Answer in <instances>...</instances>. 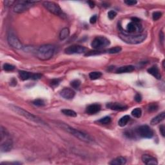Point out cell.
<instances>
[{
    "instance_id": "6da1fadb",
    "label": "cell",
    "mask_w": 165,
    "mask_h": 165,
    "mask_svg": "<svg viewBox=\"0 0 165 165\" xmlns=\"http://www.w3.org/2000/svg\"><path fill=\"white\" fill-rule=\"evenodd\" d=\"M57 126L64 130L65 131L71 134L72 136H74L75 137H76V138L81 140L82 141L87 142V143H90V142H93V140H92L90 136L87 134L84 133V132H82L78 130L72 128V127L70 126L68 124L62 122H57Z\"/></svg>"
},
{
    "instance_id": "7a4b0ae2",
    "label": "cell",
    "mask_w": 165,
    "mask_h": 165,
    "mask_svg": "<svg viewBox=\"0 0 165 165\" xmlns=\"http://www.w3.org/2000/svg\"><path fill=\"white\" fill-rule=\"evenodd\" d=\"M10 108H11L12 110L15 113L19 114V115H20V116H23L24 117H25V118H27V119L31 120V121L36 122V123L46 125L45 122L43 121V120H42L41 118H39V117H38L36 116H35V115H34V114L30 113V112L25 110H24L22 108H20V107H18L17 106H14V105H11L10 106Z\"/></svg>"
},
{
    "instance_id": "3957f363",
    "label": "cell",
    "mask_w": 165,
    "mask_h": 165,
    "mask_svg": "<svg viewBox=\"0 0 165 165\" xmlns=\"http://www.w3.org/2000/svg\"><path fill=\"white\" fill-rule=\"evenodd\" d=\"M119 37L126 43L136 45L142 43L146 37L145 34H126L122 33L119 34Z\"/></svg>"
},
{
    "instance_id": "277c9868",
    "label": "cell",
    "mask_w": 165,
    "mask_h": 165,
    "mask_svg": "<svg viewBox=\"0 0 165 165\" xmlns=\"http://www.w3.org/2000/svg\"><path fill=\"white\" fill-rule=\"evenodd\" d=\"M55 51V48L51 45H44L39 47L36 52V56L40 60H48L53 56Z\"/></svg>"
},
{
    "instance_id": "5b68a950",
    "label": "cell",
    "mask_w": 165,
    "mask_h": 165,
    "mask_svg": "<svg viewBox=\"0 0 165 165\" xmlns=\"http://www.w3.org/2000/svg\"><path fill=\"white\" fill-rule=\"evenodd\" d=\"M39 3V1H18L16 2L14 6V11L16 13H23L32 7L34 4Z\"/></svg>"
},
{
    "instance_id": "8992f818",
    "label": "cell",
    "mask_w": 165,
    "mask_h": 165,
    "mask_svg": "<svg viewBox=\"0 0 165 165\" xmlns=\"http://www.w3.org/2000/svg\"><path fill=\"white\" fill-rule=\"evenodd\" d=\"M43 5L47 11L51 12L52 14L56 15V16L60 17H64L65 16L63 11L60 8V7L54 2L44 1L43 3Z\"/></svg>"
},
{
    "instance_id": "52a82bcc",
    "label": "cell",
    "mask_w": 165,
    "mask_h": 165,
    "mask_svg": "<svg viewBox=\"0 0 165 165\" xmlns=\"http://www.w3.org/2000/svg\"><path fill=\"white\" fill-rule=\"evenodd\" d=\"M110 44V40L104 36H97L95 37L91 43V46L96 50H101L108 47Z\"/></svg>"
},
{
    "instance_id": "ba28073f",
    "label": "cell",
    "mask_w": 165,
    "mask_h": 165,
    "mask_svg": "<svg viewBox=\"0 0 165 165\" xmlns=\"http://www.w3.org/2000/svg\"><path fill=\"white\" fill-rule=\"evenodd\" d=\"M7 41H8L9 45L14 49H21L23 48L21 41L12 31L9 32L8 35H7Z\"/></svg>"
},
{
    "instance_id": "9c48e42d",
    "label": "cell",
    "mask_w": 165,
    "mask_h": 165,
    "mask_svg": "<svg viewBox=\"0 0 165 165\" xmlns=\"http://www.w3.org/2000/svg\"><path fill=\"white\" fill-rule=\"evenodd\" d=\"M137 133L142 138L150 139L154 136V131L148 125H142L137 129Z\"/></svg>"
},
{
    "instance_id": "30bf717a",
    "label": "cell",
    "mask_w": 165,
    "mask_h": 165,
    "mask_svg": "<svg viewBox=\"0 0 165 165\" xmlns=\"http://www.w3.org/2000/svg\"><path fill=\"white\" fill-rule=\"evenodd\" d=\"M19 78L23 81L28 79H32V80H37L41 78L42 74L39 73H31V72L20 71H19Z\"/></svg>"
},
{
    "instance_id": "8fae6325",
    "label": "cell",
    "mask_w": 165,
    "mask_h": 165,
    "mask_svg": "<svg viewBox=\"0 0 165 165\" xmlns=\"http://www.w3.org/2000/svg\"><path fill=\"white\" fill-rule=\"evenodd\" d=\"M13 147V142L10 138L9 136L5 137L3 139H1V146L0 150L1 152H8L12 149Z\"/></svg>"
},
{
    "instance_id": "7c38bea8",
    "label": "cell",
    "mask_w": 165,
    "mask_h": 165,
    "mask_svg": "<svg viewBox=\"0 0 165 165\" xmlns=\"http://www.w3.org/2000/svg\"><path fill=\"white\" fill-rule=\"evenodd\" d=\"M86 49L84 47L78 45H71L65 50V52L67 54H82L86 51Z\"/></svg>"
},
{
    "instance_id": "4fadbf2b",
    "label": "cell",
    "mask_w": 165,
    "mask_h": 165,
    "mask_svg": "<svg viewBox=\"0 0 165 165\" xmlns=\"http://www.w3.org/2000/svg\"><path fill=\"white\" fill-rule=\"evenodd\" d=\"M142 30V26L140 23H136V22L132 21L128 24L126 27L127 34H134L137 32L141 31Z\"/></svg>"
},
{
    "instance_id": "5bb4252c",
    "label": "cell",
    "mask_w": 165,
    "mask_h": 165,
    "mask_svg": "<svg viewBox=\"0 0 165 165\" xmlns=\"http://www.w3.org/2000/svg\"><path fill=\"white\" fill-rule=\"evenodd\" d=\"M76 95V92L70 88H64L60 92V96L65 99H72Z\"/></svg>"
},
{
    "instance_id": "9a60e30c",
    "label": "cell",
    "mask_w": 165,
    "mask_h": 165,
    "mask_svg": "<svg viewBox=\"0 0 165 165\" xmlns=\"http://www.w3.org/2000/svg\"><path fill=\"white\" fill-rule=\"evenodd\" d=\"M106 108L116 111H123L128 108V106L119 102H109L106 104Z\"/></svg>"
},
{
    "instance_id": "2e32d148",
    "label": "cell",
    "mask_w": 165,
    "mask_h": 165,
    "mask_svg": "<svg viewBox=\"0 0 165 165\" xmlns=\"http://www.w3.org/2000/svg\"><path fill=\"white\" fill-rule=\"evenodd\" d=\"M142 161L146 164H157L158 162L157 161V159L154 157L150 156L149 154H144L141 157Z\"/></svg>"
},
{
    "instance_id": "e0dca14e",
    "label": "cell",
    "mask_w": 165,
    "mask_h": 165,
    "mask_svg": "<svg viewBox=\"0 0 165 165\" xmlns=\"http://www.w3.org/2000/svg\"><path fill=\"white\" fill-rule=\"evenodd\" d=\"M101 105L99 104H92L86 107V112L88 114H95L101 110Z\"/></svg>"
},
{
    "instance_id": "ac0fdd59",
    "label": "cell",
    "mask_w": 165,
    "mask_h": 165,
    "mask_svg": "<svg viewBox=\"0 0 165 165\" xmlns=\"http://www.w3.org/2000/svg\"><path fill=\"white\" fill-rule=\"evenodd\" d=\"M135 70V67L132 65H125L119 67L117 69L116 73L117 74H123L128 73V72H133Z\"/></svg>"
},
{
    "instance_id": "d6986e66",
    "label": "cell",
    "mask_w": 165,
    "mask_h": 165,
    "mask_svg": "<svg viewBox=\"0 0 165 165\" xmlns=\"http://www.w3.org/2000/svg\"><path fill=\"white\" fill-rule=\"evenodd\" d=\"M148 72L151 74L152 76H153L155 78L157 79H161V75L160 74V72L159 71V69L157 68V66H153L151 68L148 69Z\"/></svg>"
},
{
    "instance_id": "ffe728a7",
    "label": "cell",
    "mask_w": 165,
    "mask_h": 165,
    "mask_svg": "<svg viewBox=\"0 0 165 165\" xmlns=\"http://www.w3.org/2000/svg\"><path fill=\"white\" fill-rule=\"evenodd\" d=\"M164 118H165V113L164 112H162V113L157 115L156 117H154V118L152 119L150 123L152 125H156V124L160 123L161 121H163Z\"/></svg>"
},
{
    "instance_id": "44dd1931",
    "label": "cell",
    "mask_w": 165,
    "mask_h": 165,
    "mask_svg": "<svg viewBox=\"0 0 165 165\" xmlns=\"http://www.w3.org/2000/svg\"><path fill=\"white\" fill-rule=\"evenodd\" d=\"M126 162V159L123 157H118L114 159L110 162L112 165H122L125 164Z\"/></svg>"
},
{
    "instance_id": "7402d4cb",
    "label": "cell",
    "mask_w": 165,
    "mask_h": 165,
    "mask_svg": "<svg viewBox=\"0 0 165 165\" xmlns=\"http://www.w3.org/2000/svg\"><path fill=\"white\" fill-rule=\"evenodd\" d=\"M70 31L69 28H64L61 30L59 33V38L61 40H64L67 39L69 36Z\"/></svg>"
},
{
    "instance_id": "603a6c76",
    "label": "cell",
    "mask_w": 165,
    "mask_h": 165,
    "mask_svg": "<svg viewBox=\"0 0 165 165\" xmlns=\"http://www.w3.org/2000/svg\"><path fill=\"white\" fill-rule=\"evenodd\" d=\"M130 117L129 116H127V115L122 117L121 118L119 119V121H118L119 126L121 127L124 126L127 123H128V121H130Z\"/></svg>"
},
{
    "instance_id": "cb8c5ba5",
    "label": "cell",
    "mask_w": 165,
    "mask_h": 165,
    "mask_svg": "<svg viewBox=\"0 0 165 165\" xmlns=\"http://www.w3.org/2000/svg\"><path fill=\"white\" fill-rule=\"evenodd\" d=\"M61 112L63 113L64 115L65 116H69V117H76L77 116V114L76 112L72 110H70V109H63L61 110Z\"/></svg>"
},
{
    "instance_id": "d4e9b609",
    "label": "cell",
    "mask_w": 165,
    "mask_h": 165,
    "mask_svg": "<svg viewBox=\"0 0 165 165\" xmlns=\"http://www.w3.org/2000/svg\"><path fill=\"white\" fill-rule=\"evenodd\" d=\"M102 76V73L101 72H92L89 74V77L91 80H96L99 79Z\"/></svg>"
},
{
    "instance_id": "484cf974",
    "label": "cell",
    "mask_w": 165,
    "mask_h": 165,
    "mask_svg": "<svg viewBox=\"0 0 165 165\" xmlns=\"http://www.w3.org/2000/svg\"><path fill=\"white\" fill-rule=\"evenodd\" d=\"M132 115L134 117H136V118H139V117H141L142 115L141 109L139 108H136L134 109L132 111Z\"/></svg>"
},
{
    "instance_id": "4316f807",
    "label": "cell",
    "mask_w": 165,
    "mask_h": 165,
    "mask_svg": "<svg viewBox=\"0 0 165 165\" xmlns=\"http://www.w3.org/2000/svg\"><path fill=\"white\" fill-rule=\"evenodd\" d=\"M121 50L122 49L120 47H113V48L108 49L107 50V51H108V54H117L121 52Z\"/></svg>"
},
{
    "instance_id": "83f0119b",
    "label": "cell",
    "mask_w": 165,
    "mask_h": 165,
    "mask_svg": "<svg viewBox=\"0 0 165 165\" xmlns=\"http://www.w3.org/2000/svg\"><path fill=\"white\" fill-rule=\"evenodd\" d=\"M98 122L99 123L102 124H108L111 122V118L110 117L106 116L103 117V118H101V119H99Z\"/></svg>"
},
{
    "instance_id": "f1b7e54d",
    "label": "cell",
    "mask_w": 165,
    "mask_h": 165,
    "mask_svg": "<svg viewBox=\"0 0 165 165\" xmlns=\"http://www.w3.org/2000/svg\"><path fill=\"white\" fill-rule=\"evenodd\" d=\"M3 69L5 71L7 72H12L15 69V67L12 65L11 64H8V63H5L3 65Z\"/></svg>"
},
{
    "instance_id": "f546056e",
    "label": "cell",
    "mask_w": 165,
    "mask_h": 165,
    "mask_svg": "<svg viewBox=\"0 0 165 165\" xmlns=\"http://www.w3.org/2000/svg\"><path fill=\"white\" fill-rule=\"evenodd\" d=\"M32 103H33V104H34L35 106H43L45 105V101L43 99H37L34 100V101L32 102Z\"/></svg>"
},
{
    "instance_id": "4dcf8cb0",
    "label": "cell",
    "mask_w": 165,
    "mask_h": 165,
    "mask_svg": "<svg viewBox=\"0 0 165 165\" xmlns=\"http://www.w3.org/2000/svg\"><path fill=\"white\" fill-rule=\"evenodd\" d=\"M71 85L74 88H79V86L81 85V81L79 79H75L71 82Z\"/></svg>"
},
{
    "instance_id": "1f68e13d",
    "label": "cell",
    "mask_w": 165,
    "mask_h": 165,
    "mask_svg": "<svg viewBox=\"0 0 165 165\" xmlns=\"http://www.w3.org/2000/svg\"><path fill=\"white\" fill-rule=\"evenodd\" d=\"M61 79H53L50 82V85L52 87H56L59 84Z\"/></svg>"
},
{
    "instance_id": "d6a6232c",
    "label": "cell",
    "mask_w": 165,
    "mask_h": 165,
    "mask_svg": "<svg viewBox=\"0 0 165 165\" xmlns=\"http://www.w3.org/2000/svg\"><path fill=\"white\" fill-rule=\"evenodd\" d=\"M157 109H158V105H157V104L156 103L150 104L148 106V111L150 112L156 111L157 110Z\"/></svg>"
},
{
    "instance_id": "836d02e7",
    "label": "cell",
    "mask_w": 165,
    "mask_h": 165,
    "mask_svg": "<svg viewBox=\"0 0 165 165\" xmlns=\"http://www.w3.org/2000/svg\"><path fill=\"white\" fill-rule=\"evenodd\" d=\"M162 16V13L161 12H154L153 14H152V17L154 21H157L158 20L160 17Z\"/></svg>"
},
{
    "instance_id": "e575fe53",
    "label": "cell",
    "mask_w": 165,
    "mask_h": 165,
    "mask_svg": "<svg viewBox=\"0 0 165 165\" xmlns=\"http://www.w3.org/2000/svg\"><path fill=\"white\" fill-rule=\"evenodd\" d=\"M117 16V12L114 11H110L108 12V17L110 19H114Z\"/></svg>"
},
{
    "instance_id": "d590c367",
    "label": "cell",
    "mask_w": 165,
    "mask_h": 165,
    "mask_svg": "<svg viewBox=\"0 0 165 165\" xmlns=\"http://www.w3.org/2000/svg\"><path fill=\"white\" fill-rule=\"evenodd\" d=\"M124 3H126L127 5L132 6L136 5L137 3V1H134V0H126V1H124Z\"/></svg>"
},
{
    "instance_id": "8d00e7d4",
    "label": "cell",
    "mask_w": 165,
    "mask_h": 165,
    "mask_svg": "<svg viewBox=\"0 0 165 165\" xmlns=\"http://www.w3.org/2000/svg\"><path fill=\"white\" fill-rule=\"evenodd\" d=\"M97 15H94V16H92L90 17V23L91 24L96 23L97 21Z\"/></svg>"
},
{
    "instance_id": "74e56055",
    "label": "cell",
    "mask_w": 165,
    "mask_h": 165,
    "mask_svg": "<svg viewBox=\"0 0 165 165\" xmlns=\"http://www.w3.org/2000/svg\"><path fill=\"white\" fill-rule=\"evenodd\" d=\"M134 98H135V100H136V101L137 102H141V100H142V97H141V95H140L139 94H137L136 95V96H135Z\"/></svg>"
},
{
    "instance_id": "f35d334b",
    "label": "cell",
    "mask_w": 165,
    "mask_h": 165,
    "mask_svg": "<svg viewBox=\"0 0 165 165\" xmlns=\"http://www.w3.org/2000/svg\"><path fill=\"white\" fill-rule=\"evenodd\" d=\"M164 126L163 125V124H162V125H161V126L159 127V130H160V132H161V135L162 136V137H164Z\"/></svg>"
},
{
    "instance_id": "ab89813d",
    "label": "cell",
    "mask_w": 165,
    "mask_h": 165,
    "mask_svg": "<svg viewBox=\"0 0 165 165\" xmlns=\"http://www.w3.org/2000/svg\"><path fill=\"white\" fill-rule=\"evenodd\" d=\"M16 1H5V4L6 6H11L12 5V4L14 3H16Z\"/></svg>"
},
{
    "instance_id": "60d3db41",
    "label": "cell",
    "mask_w": 165,
    "mask_h": 165,
    "mask_svg": "<svg viewBox=\"0 0 165 165\" xmlns=\"http://www.w3.org/2000/svg\"><path fill=\"white\" fill-rule=\"evenodd\" d=\"M87 3H88V4H89V6L90 7V8H94V7H95V4H94V2H93V1H88L87 2Z\"/></svg>"
},
{
    "instance_id": "b9f144b4",
    "label": "cell",
    "mask_w": 165,
    "mask_h": 165,
    "mask_svg": "<svg viewBox=\"0 0 165 165\" xmlns=\"http://www.w3.org/2000/svg\"><path fill=\"white\" fill-rule=\"evenodd\" d=\"M132 21L136 22V23H140V19L137 18V17H132Z\"/></svg>"
}]
</instances>
